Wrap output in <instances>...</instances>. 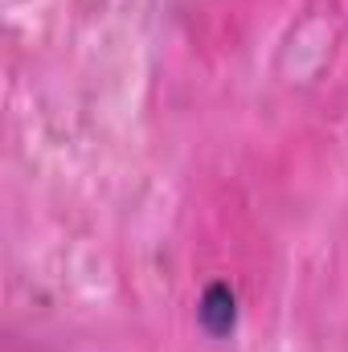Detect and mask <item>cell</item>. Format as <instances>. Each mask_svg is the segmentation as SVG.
<instances>
[{"label": "cell", "mask_w": 348, "mask_h": 352, "mask_svg": "<svg viewBox=\"0 0 348 352\" xmlns=\"http://www.w3.org/2000/svg\"><path fill=\"white\" fill-rule=\"evenodd\" d=\"M197 324L213 340L234 336V328H238V295H234L230 283H209L201 291V299H197Z\"/></svg>", "instance_id": "1"}]
</instances>
